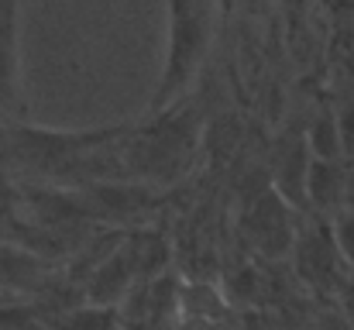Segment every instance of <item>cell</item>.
I'll return each mask as SVG.
<instances>
[{
  "label": "cell",
  "mask_w": 354,
  "mask_h": 330,
  "mask_svg": "<svg viewBox=\"0 0 354 330\" xmlns=\"http://www.w3.org/2000/svg\"><path fill=\"white\" fill-rule=\"evenodd\" d=\"M169 28H165V62L158 73V83L148 97L145 117H158L176 110L200 80L207 66V52L217 35V7L214 3H193L176 0L165 7Z\"/></svg>",
  "instance_id": "obj_1"
},
{
  "label": "cell",
  "mask_w": 354,
  "mask_h": 330,
  "mask_svg": "<svg viewBox=\"0 0 354 330\" xmlns=\"http://www.w3.org/2000/svg\"><path fill=\"white\" fill-rule=\"evenodd\" d=\"M292 214L296 210L275 190H261L244 210V230L265 255H282L296 244V223L289 220Z\"/></svg>",
  "instance_id": "obj_2"
},
{
  "label": "cell",
  "mask_w": 354,
  "mask_h": 330,
  "mask_svg": "<svg viewBox=\"0 0 354 330\" xmlns=\"http://www.w3.org/2000/svg\"><path fill=\"white\" fill-rule=\"evenodd\" d=\"M296 265H299V275L317 286V289H334V286H348V279L341 275V251L334 244V234L324 230V227H313V230H296Z\"/></svg>",
  "instance_id": "obj_3"
},
{
  "label": "cell",
  "mask_w": 354,
  "mask_h": 330,
  "mask_svg": "<svg viewBox=\"0 0 354 330\" xmlns=\"http://www.w3.org/2000/svg\"><path fill=\"white\" fill-rule=\"evenodd\" d=\"M17 7L0 3V127L14 124L21 104V55H17Z\"/></svg>",
  "instance_id": "obj_4"
},
{
  "label": "cell",
  "mask_w": 354,
  "mask_h": 330,
  "mask_svg": "<svg viewBox=\"0 0 354 330\" xmlns=\"http://www.w3.org/2000/svg\"><path fill=\"white\" fill-rule=\"evenodd\" d=\"M310 148L306 138H289L286 145L275 148L272 155V190L292 207L306 210V172H310Z\"/></svg>",
  "instance_id": "obj_5"
},
{
  "label": "cell",
  "mask_w": 354,
  "mask_h": 330,
  "mask_svg": "<svg viewBox=\"0 0 354 330\" xmlns=\"http://www.w3.org/2000/svg\"><path fill=\"white\" fill-rule=\"evenodd\" d=\"M351 200V179L341 162H310L306 172V203H313L320 214H334Z\"/></svg>",
  "instance_id": "obj_6"
},
{
  "label": "cell",
  "mask_w": 354,
  "mask_h": 330,
  "mask_svg": "<svg viewBox=\"0 0 354 330\" xmlns=\"http://www.w3.org/2000/svg\"><path fill=\"white\" fill-rule=\"evenodd\" d=\"M45 330H118V306H66L45 317Z\"/></svg>",
  "instance_id": "obj_7"
},
{
  "label": "cell",
  "mask_w": 354,
  "mask_h": 330,
  "mask_svg": "<svg viewBox=\"0 0 354 330\" xmlns=\"http://www.w3.org/2000/svg\"><path fill=\"white\" fill-rule=\"evenodd\" d=\"M0 330H45V310L38 303H0Z\"/></svg>",
  "instance_id": "obj_8"
},
{
  "label": "cell",
  "mask_w": 354,
  "mask_h": 330,
  "mask_svg": "<svg viewBox=\"0 0 354 330\" xmlns=\"http://www.w3.org/2000/svg\"><path fill=\"white\" fill-rule=\"evenodd\" d=\"M10 300H14V296H7V293H0V303H10Z\"/></svg>",
  "instance_id": "obj_9"
}]
</instances>
